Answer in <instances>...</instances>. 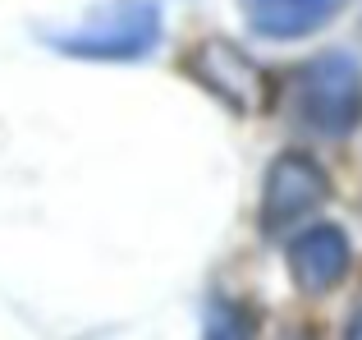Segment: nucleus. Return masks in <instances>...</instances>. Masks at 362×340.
<instances>
[{"instance_id": "nucleus-1", "label": "nucleus", "mask_w": 362, "mask_h": 340, "mask_svg": "<svg viewBox=\"0 0 362 340\" xmlns=\"http://www.w3.org/2000/svg\"><path fill=\"white\" fill-rule=\"evenodd\" d=\"M289 110L298 129L317 138H349L362 125V64L349 51H321L298 64L289 83Z\"/></svg>"}, {"instance_id": "nucleus-2", "label": "nucleus", "mask_w": 362, "mask_h": 340, "mask_svg": "<svg viewBox=\"0 0 362 340\" xmlns=\"http://www.w3.org/2000/svg\"><path fill=\"white\" fill-rule=\"evenodd\" d=\"M160 42V9L151 0H110L88 18L78 33L55 37L64 55L78 60H142Z\"/></svg>"}, {"instance_id": "nucleus-3", "label": "nucleus", "mask_w": 362, "mask_h": 340, "mask_svg": "<svg viewBox=\"0 0 362 340\" xmlns=\"http://www.w3.org/2000/svg\"><path fill=\"white\" fill-rule=\"evenodd\" d=\"M330 203V175L308 152H280L262 179V230L284 234Z\"/></svg>"}, {"instance_id": "nucleus-4", "label": "nucleus", "mask_w": 362, "mask_h": 340, "mask_svg": "<svg viewBox=\"0 0 362 340\" xmlns=\"http://www.w3.org/2000/svg\"><path fill=\"white\" fill-rule=\"evenodd\" d=\"M349 262H354V244H349L344 225H335V221L303 225L289 239V249H284L289 280L303 295H326V290H335L339 280L349 276Z\"/></svg>"}, {"instance_id": "nucleus-5", "label": "nucleus", "mask_w": 362, "mask_h": 340, "mask_svg": "<svg viewBox=\"0 0 362 340\" xmlns=\"http://www.w3.org/2000/svg\"><path fill=\"white\" fill-rule=\"evenodd\" d=\"M243 23L271 42H298L330 28L349 9V0H239Z\"/></svg>"}, {"instance_id": "nucleus-6", "label": "nucleus", "mask_w": 362, "mask_h": 340, "mask_svg": "<svg viewBox=\"0 0 362 340\" xmlns=\"http://www.w3.org/2000/svg\"><path fill=\"white\" fill-rule=\"evenodd\" d=\"M193 69H197V79H202L216 97L230 101V106H239V110H252L257 101L266 97L262 69H257L243 51H234L230 42H206L202 51H197Z\"/></svg>"}, {"instance_id": "nucleus-7", "label": "nucleus", "mask_w": 362, "mask_h": 340, "mask_svg": "<svg viewBox=\"0 0 362 340\" xmlns=\"http://www.w3.org/2000/svg\"><path fill=\"white\" fill-rule=\"evenodd\" d=\"M344 332L362 340V295H358V304H354V308H349V327H344Z\"/></svg>"}]
</instances>
